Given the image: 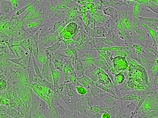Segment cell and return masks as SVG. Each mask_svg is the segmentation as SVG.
I'll return each mask as SVG.
<instances>
[{
    "label": "cell",
    "mask_w": 158,
    "mask_h": 118,
    "mask_svg": "<svg viewBox=\"0 0 158 118\" xmlns=\"http://www.w3.org/2000/svg\"><path fill=\"white\" fill-rule=\"evenodd\" d=\"M63 52H64V53H65L67 56H68L69 57H71L72 55L73 54L69 48H68L66 49H64V50H63Z\"/></svg>",
    "instance_id": "19"
},
{
    "label": "cell",
    "mask_w": 158,
    "mask_h": 118,
    "mask_svg": "<svg viewBox=\"0 0 158 118\" xmlns=\"http://www.w3.org/2000/svg\"><path fill=\"white\" fill-rule=\"evenodd\" d=\"M52 60L53 62V64H54V67H55L56 69H57L60 71L63 72V67H64V64L67 61L59 60L56 59L53 55H52Z\"/></svg>",
    "instance_id": "6"
},
{
    "label": "cell",
    "mask_w": 158,
    "mask_h": 118,
    "mask_svg": "<svg viewBox=\"0 0 158 118\" xmlns=\"http://www.w3.org/2000/svg\"><path fill=\"white\" fill-rule=\"evenodd\" d=\"M32 57H33L34 67L35 71V72H36V76H37V77H40V78H43L42 76V74H41V73L40 70L39 68V67L37 66V63H36V61L34 56V54H33Z\"/></svg>",
    "instance_id": "13"
},
{
    "label": "cell",
    "mask_w": 158,
    "mask_h": 118,
    "mask_svg": "<svg viewBox=\"0 0 158 118\" xmlns=\"http://www.w3.org/2000/svg\"><path fill=\"white\" fill-rule=\"evenodd\" d=\"M78 28L79 26L77 24L74 22H72L66 25V26L64 27V30H65L67 32H69L73 36L77 32Z\"/></svg>",
    "instance_id": "3"
},
{
    "label": "cell",
    "mask_w": 158,
    "mask_h": 118,
    "mask_svg": "<svg viewBox=\"0 0 158 118\" xmlns=\"http://www.w3.org/2000/svg\"><path fill=\"white\" fill-rule=\"evenodd\" d=\"M36 2V0H35V1H34L33 2L31 3H30L29 5L26 6L20 9L19 10H17V11L16 12V13H15V14L17 15V16H19L20 15L22 14L24 12L25 10L28 9V8L30 6H31V5H33V4Z\"/></svg>",
    "instance_id": "16"
},
{
    "label": "cell",
    "mask_w": 158,
    "mask_h": 118,
    "mask_svg": "<svg viewBox=\"0 0 158 118\" xmlns=\"http://www.w3.org/2000/svg\"><path fill=\"white\" fill-rule=\"evenodd\" d=\"M110 109L111 108H103L99 106H92L89 108V112H91V113H106V112H109V111Z\"/></svg>",
    "instance_id": "8"
},
{
    "label": "cell",
    "mask_w": 158,
    "mask_h": 118,
    "mask_svg": "<svg viewBox=\"0 0 158 118\" xmlns=\"http://www.w3.org/2000/svg\"><path fill=\"white\" fill-rule=\"evenodd\" d=\"M84 65L82 63L81 59H79V61L77 62V64L74 66V68L76 70L77 76V77H82L84 75Z\"/></svg>",
    "instance_id": "4"
},
{
    "label": "cell",
    "mask_w": 158,
    "mask_h": 118,
    "mask_svg": "<svg viewBox=\"0 0 158 118\" xmlns=\"http://www.w3.org/2000/svg\"><path fill=\"white\" fill-rule=\"evenodd\" d=\"M56 7L57 6L54 5V3L52 2V1L49 3V6H48V10L49 12L51 13V15L52 14V13L54 12V10H56Z\"/></svg>",
    "instance_id": "17"
},
{
    "label": "cell",
    "mask_w": 158,
    "mask_h": 118,
    "mask_svg": "<svg viewBox=\"0 0 158 118\" xmlns=\"http://www.w3.org/2000/svg\"><path fill=\"white\" fill-rule=\"evenodd\" d=\"M50 18L49 16L47 17L43 18H40L39 19L37 20L36 22H32V23H29L27 25V27H28V29L27 30H31L35 28V27H38L39 26H40V25L42 24V22H44V21H45L48 18Z\"/></svg>",
    "instance_id": "7"
},
{
    "label": "cell",
    "mask_w": 158,
    "mask_h": 118,
    "mask_svg": "<svg viewBox=\"0 0 158 118\" xmlns=\"http://www.w3.org/2000/svg\"><path fill=\"white\" fill-rule=\"evenodd\" d=\"M76 88H77V92L79 94H80L82 96H84V95H86L87 92H88V91L87 90V89L86 88H85L84 86H76Z\"/></svg>",
    "instance_id": "15"
},
{
    "label": "cell",
    "mask_w": 158,
    "mask_h": 118,
    "mask_svg": "<svg viewBox=\"0 0 158 118\" xmlns=\"http://www.w3.org/2000/svg\"><path fill=\"white\" fill-rule=\"evenodd\" d=\"M102 118H110V114H109L108 113H107V112H106V113H104L103 114L102 116Z\"/></svg>",
    "instance_id": "21"
},
{
    "label": "cell",
    "mask_w": 158,
    "mask_h": 118,
    "mask_svg": "<svg viewBox=\"0 0 158 118\" xmlns=\"http://www.w3.org/2000/svg\"><path fill=\"white\" fill-rule=\"evenodd\" d=\"M1 9L7 14L12 13L15 10L13 7L11 1L6 0L1 1Z\"/></svg>",
    "instance_id": "2"
},
{
    "label": "cell",
    "mask_w": 158,
    "mask_h": 118,
    "mask_svg": "<svg viewBox=\"0 0 158 118\" xmlns=\"http://www.w3.org/2000/svg\"><path fill=\"white\" fill-rule=\"evenodd\" d=\"M114 67L115 69V70L118 72L124 70L127 67L125 58L123 57H116L114 58L113 61Z\"/></svg>",
    "instance_id": "1"
},
{
    "label": "cell",
    "mask_w": 158,
    "mask_h": 118,
    "mask_svg": "<svg viewBox=\"0 0 158 118\" xmlns=\"http://www.w3.org/2000/svg\"><path fill=\"white\" fill-rule=\"evenodd\" d=\"M11 2L12 3L13 7L14 8L15 10H17V8L18 7V0H11Z\"/></svg>",
    "instance_id": "20"
},
{
    "label": "cell",
    "mask_w": 158,
    "mask_h": 118,
    "mask_svg": "<svg viewBox=\"0 0 158 118\" xmlns=\"http://www.w3.org/2000/svg\"><path fill=\"white\" fill-rule=\"evenodd\" d=\"M44 14V13L42 12L41 8L39 10H35L34 12H32L29 16L27 17L26 21H32L34 20H38L40 19L42 15Z\"/></svg>",
    "instance_id": "5"
},
{
    "label": "cell",
    "mask_w": 158,
    "mask_h": 118,
    "mask_svg": "<svg viewBox=\"0 0 158 118\" xmlns=\"http://www.w3.org/2000/svg\"><path fill=\"white\" fill-rule=\"evenodd\" d=\"M106 31L103 27H95L94 28L93 36L97 37V34L101 35L102 37L106 36Z\"/></svg>",
    "instance_id": "9"
},
{
    "label": "cell",
    "mask_w": 158,
    "mask_h": 118,
    "mask_svg": "<svg viewBox=\"0 0 158 118\" xmlns=\"http://www.w3.org/2000/svg\"><path fill=\"white\" fill-rule=\"evenodd\" d=\"M10 118H18V111L10 106H7L6 109Z\"/></svg>",
    "instance_id": "10"
},
{
    "label": "cell",
    "mask_w": 158,
    "mask_h": 118,
    "mask_svg": "<svg viewBox=\"0 0 158 118\" xmlns=\"http://www.w3.org/2000/svg\"><path fill=\"white\" fill-rule=\"evenodd\" d=\"M68 48L70 50L72 51L73 54H74V56L75 57L76 59H78V56H77V50L76 48H75L74 47H72L70 45H68Z\"/></svg>",
    "instance_id": "18"
},
{
    "label": "cell",
    "mask_w": 158,
    "mask_h": 118,
    "mask_svg": "<svg viewBox=\"0 0 158 118\" xmlns=\"http://www.w3.org/2000/svg\"><path fill=\"white\" fill-rule=\"evenodd\" d=\"M104 13L105 14L109 15L110 17H111L112 18H115L117 16V11L116 10L114 9L113 8L108 7L104 9Z\"/></svg>",
    "instance_id": "11"
},
{
    "label": "cell",
    "mask_w": 158,
    "mask_h": 118,
    "mask_svg": "<svg viewBox=\"0 0 158 118\" xmlns=\"http://www.w3.org/2000/svg\"><path fill=\"white\" fill-rule=\"evenodd\" d=\"M124 76L122 72H120V73L118 74L115 75V79H114V84L116 85L117 84H121L124 81Z\"/></svg>",
    "instance_id": "12"
},
{
    "label": "cell",
    "mask_w": 158,
    "mask_h": 118,
    "mask_svg": "<svg viewBox=\"0 0 158 118\" xmlns=\"http://www.w3.org/2000/svg\"><path fill=\"white\" fill-rule=\"evenodd\" d=\"M64 29V27L62 26H61L60 27H59V29H58V33H59V34H60V33H62V32L63 31Z\"/></svg>",
    "instance_id": "22"
},
{
    "label": "cell",
    "mask_w": 158,
    "mask_h": 118,
    "mask_svg": "<svg viewBox=\"0 0 158 118\" xmlns=\"http://www.w3.org/2000/svg\"><path fill=\"white\" fill-rule=\"evenodd\" d=\"M22 18L18 17V16L15 14V13L14 14V15H13L12 16L11 19L10 20V26L15 25L17 24L18 22H19V21L20 20V18Z\"/></svg>",
    "instance_id": "14"
}]
</instances>
